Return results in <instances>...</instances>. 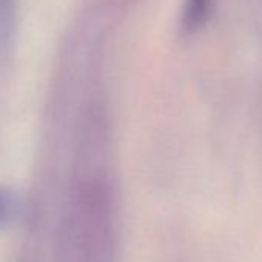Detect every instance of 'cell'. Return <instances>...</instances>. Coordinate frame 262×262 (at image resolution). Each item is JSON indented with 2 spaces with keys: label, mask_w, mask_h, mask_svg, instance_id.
<instances>
[{
  "label": "cell",
  "mask_w": 262,
  "mask_h": 262,
  "mask_svg": "<svg viewBox=\"0 0 262 262\" xmlns=\"http://www.w3.org/2000/svg\"><path fill=\"white\" fill-rule=\"evenodd\" d=\"M211 0H187L184 11V25L187 30H194L201 27L211 10Z\"/></svg>",
  "instance_id": "cell-1"
},
{
  "label": "cell",
  "mask_w": 262,
  "mask_h": 262,
  "mask_svg": "<svg viewBox=\"0 0 262 262\" xmlns=\"http://www.w3.org/2000/svg\"><path fill=\"white\" fill-rule=\"evenodd\" d=\"M16 199L11 193L0 188V227H4L14 214Z\"/></svg>",
  "instance_id": "cell-2"
}]
</instances>
